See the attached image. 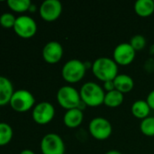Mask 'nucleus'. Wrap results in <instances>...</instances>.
Returning <instances> with one entry per match:
<instances>
[{"instance_id": "f257e3e1", "label": "nucleus", "mask_w": 154, "mask_h": 154, "mask_svg": "<svg viewBox=\"0 0 154 154\" xmlns=\"http://www.w3.org/2000/svg\"><path fill=\"white\" fill-rule=\"evenodd\" d=\"M92 72L95 78L103 82L113 80L118 75V65L113 59L100 57L92 64Z\"/></svg>"}, {"instance_id": "f03ea898", "label": "nucleus", "mask_w": 154, "mask_h": 154, "mask_svg": "<svg viewBox=\"0 0 154 154\" xmlns=\"http://www.w3.org/2000/svg\"><path fill=\"white\" fill-rule=\"evenodd\" d=\"M105 92L104 89L95 82H86L81 87V100L91 107L99 106L103 104Z\"/></svg>"}, {"instance_id": "7ed1b4c3", "label": "nucleus", "mask_w": 154, "mask_h": 154, "mask_svg": "<svg viewBox=\"0 0 154 154\" xmlns=\"http://www.w3.org/2000/svg\"><path fill=\"white\" fill-rule=\"evenodd\" d=\"M86 65L80 60L72 59L64 63L62 68L63 79L71 84L77 83L83 79L85 75Z\"/></svg>"}, {"instance_id": "20e7f679", "label": "nucleus", "mask_w": 154, "mask_h": 154, "mask_svg": "<svg viewBox=\"0 0 154 154\" xmlns=\"http://www.w3.org/2000/svg\"><path fill=\"white\" fill-rule=\"evenodd\" d=\"M56 99L58 104L65 110L77 108L82 101L80 92L71 86L61 87L57 91Z\"/></svg>"}, {"instance_id": "39448f33", "label": "nucleus", "mask_w": 154, "mask_h": 154, "mask_svg": "<svg viewBox=\"0 0 154 154\" xmlns=\"http://www.w3.org/2000/svg\"><path fill=\"white\" fill-rule=\"evenodd\" d=\"M35 98L34 95L25 89H19L14 92L11 99H10V106L13 110L24 113L29 111L34 106Z\"/></svg>"}, {"instance_id": "423d86ee", "label": "nucleus", "mask_w": 154, "mask_h": 154, "mask_svg": "<svg viewBox=\"0 0 154 154\" xmlns=\"http://www.w3.org/2000/svg\"><path fill=\"white\" fill-rule=\"evenodd\" d=\"M89 132L91 135L98 140H107L113 133V126L109 120L104 117H94L89 123Z\"/></svg>"}, {"instance_id": "0eeeda50", "label": "nucleus", "mask_w": 154, "mask_h": 154, "mask_svg": "<svg viewBox=\"0 0 154 154\" xmlns=\"http://www.w3.org/2000/svg\"><path fill=\"white\" fill-rule=\"evenodd\" d=\"M15 32L23 39H30L36 33L37 24L34 18L29 15H20L16 17L15 25Z\"/></svg>"}, {"instance_id": "6e6552de", "label": "nucleus", "mask_w": 154, "mask_h": 154, "mask_svg": "<svg viewBox=\"0 0 154 154\" xmlns=\"http://www.w3.org/2000/svg\"><path fill=\"white\" fill-rule=\"evenodd\" d=\"M40 149L43 154H64L65 146L60 135L51 133L43 137Z\"/></svg>"}, {"instance_id": "1a4fd4ad", "label": "nucleus", "mask_w": 154, "mask_h": 154, "mask_svg": "<svg viewBox=\"0 0 154 154\" xmlns=\"http://www.w3.org/2000/svg\"><path fill=\"white\" fill-rule=\"evenodd\" d=\"M54 115L55 110L54 106L46 101H43L35 105L32 112L34 121L41 125L49 124L54 119Z\"/></svg>"}, {"instance_id": "9d476101", "label": "nucleus", "mask_w": 154, "mask_h": 154, "mask_svg": "<svg viewBox=\"0 0 154 154\" xmlns=\"http://www.w3.org/2000/svg\"><path fill=\"white\" fill-rule=\"evenodd\" d=\"M135 55L136 51L129 42H122L114 48L113 58L117 65L127 66L133 61Z\"/></svg>"}, {"instance_id": "9b49d317", "label": "nucleus", "mask_w": 154, "mask_h": 154, "mask_svg": "<svg viewBox=\"0 0 154 154\" xmlns=\"http://www.w3.org/2000/svg\"><path fill=\"white\" fill-rule=\"evenodd\" d=\"M63 6L59 0H45L39 7V14L42 19L46 22H54L62 14Z\"/></svg>"}, {"instance_id": "f8f14e48", "label": "nucleus", "mask_w": 154, "mask_h": 154, "mask_svg": "<svg viewBox=\"0 0 154 154\" xmlns=\"http://www.w3.org/2000/svg\"><path fill=\"white\" fill-rule=\"evenodd\" d=\"M42 54L44 60L47 63L54 64L61 60L64 55V49L59 42L51 41L44 45Z\"/></svg>"}, {"instance_id": "ddd939ff", "label": "nucleus", "mask_w": 154, "mask_h": 154, "mask_svg": "<svg viewBox=\"0 0 154 154\" xmlns=\"http://www.w3.org/2000/svg\"><path fill=\"white\" fill-rule=\"evenodd\" d=\"M63 120L64 125L68 128H76L84 121V113L78 108L66 110Z\"/></svg>"}, {"instance_id": "4468645a", "label": "nucleus", "mask_w": 154, "mask_h": 154, "mask_svg": "<svg viewBox=\"0 0 154 154\" xmlns=\"http://www.w3.org/2000/svg\"><path fill=\"white\" fill-rule=\"evenodd\" d=\"M14 92V87L10 79L0 76V106L9 104Z\"/></svg>"}, {"instance_id": "2eb2a0df", "label": "nucleus", "mask_w": 154, "mask_h": 154, "mask_svg": "<svg viewBox=\"0 0 154 154\" xmlns=\"http://www.w3.org/2000/svg\"><path fill=\"white\" fill-rule=\"evenodd\" d=\"M113 82L115 89L123 94L132 91L134 87V81L133 78L126 74H118L113 79Z\"/></svg>"}, {"instance_id": "dca6fc26", "label": "nucleus", "mask_w": 154, "mask_h": 154, "mask_svg": "<svg viewBox=\"0 0 154 154\" xmlns=\"http://www.w3.org/2000/svg\"><path fill=\"white\" fill-rule=\"evenodd\" d=\"M151 108L147 103L146 100H136L131 107V112L133 114V116L138 119L143 120L145 118H147L150 115L151 112Z\"/></svg>"}, {"instance_id": "f3484780", "label": "nucleus", "mask_w": 154, "mask_h": 154, "mask_svg": "<svg viewBox=\"0 0 154 154\" xmlns=\"http://www.w3.org/2000/svg\"><path fill=\"white\" fill-rule=\"evenodd\" d=\"M134 11L141 17L151 16L154 13V0H138L134 4Z\"/></svg>"}, {"instance_id": "a211bd4d", "label": "nucleus", "mask_w": 154, "mask_h": 154, "mask_svg": "<svg viewBox=\"0 0 154 154\" xmlns=\"http://www.w3.org/2000/svg\"><path fill=\"white\" fill-rule=\"evenodd\" d=\"M123 100H124V94L114 89L113 91L105 93L103 105L111 108H115L120 106L123 104Z\"/></svg>"}, {"instance_id": "6ab92c4d", "label": "nucleus", "mask_w": 154, "mask_h": 154, "mask_svg": "<svg viewBox=\"0 0 154 154\" xmlns=\"http://www.w3.org/2000/svg\"><path fill=\"white\" fill-rule=\"evenodd\" d=\"M32 3L30 0H8L7 5L8 7L16 13H24L25 11H29Z\"/></svg>"}, {"instance_id": "aec40b11", "label": "nucleus", "mask_w": 154, "mask_h": 154, "mask_svg": "<svg viewBox=\"0 0 154 154\" xmlns=\"http://www.w3.org/2000/svg\"><path fill=\"white\" fill-rule=\"evenodd\" d=\"M13 138V129L6 123H0V146L8 144Z\"/></svg>"}, {"instance_id": "412c9836", "label": "nucleus", "mask_w": 154, "mask_h": 154, "mask_svg": "<svg viewBox=\"0 0 154 154\" xmlns=\"http://www.w3.org/2000/svg\"><path fill=\"white\" fill-rule=\"evenodd\" d=\"M141 132L146 136H154V116H148L140 124Z\"/></svg>"}, {"instance_id": "4be33fe9", "label": "nucleus", "mask_w": 154, "mask_h": 154, "mask_svg": "<svg viewBox=\"0 0 154 154\" xmlns=\"http://www.w3.org/2000/svg\"><path fill=\"white\" fill-rule=\"evenodd\" d=\"M129 43L132 45V47L134 49L135 51H142L143 49H144V47L146 45V39L142 34H136L131 38Z\"/></svg>"}, {"instance_id": "5701e85b", "label": "nucleus", "mask_w": 154, "mask_h": 154, "mask_svg": "<svg viewBox=\"0 0 154 154\" xmlns=\"http://www.w3.org/2000/svg\"><path fill=\"white\" fill-rule=\"evenodd\" d=\"M16 18L11 13H4L0 16V24L5 28H12L15 25Z\"/></svg>"}, {"instance_id": "b1692460", "label": "nucleus", "mask_w": 154, "mask_h": 154, "mask_svg": "<svg viewBox=\"0 0 154 154\" xmlns=\"http://www.w3.org/2000/svg\"><path fill=\"white\" fill-rule=\"evenodd\" d=\"M103 89H105L107 92H110V91L114 90L115 89V87H114L113 80H109V81L103 82Z\"/></svg>"}, {"instance_id": "393cba45", "label": "nucleus", "mask_w": 154, "mask_h": 154, "mask_svg": "<svg viewBox=\"0 0 154 154\" xmlns=\"http://www.w3.org/2000/svg\"><path fill=\"white\" fill-rule=\"evenodd\" d=\"M146 101H147V103H148L150 108L154 110V89L152 91H151V92L149 93Z\"/></svg>"}, {"instance_id": "a878e982", "label": "nucleus", "mask_w": 154, "mask_h": 154, "mask_svg": "<svg viewBox=\"0 0 154 154\" xmlns=\"http://www.w3.org/2000/svg\"><path fill=\"white\" fill-rule=\"evenodd\" d=\"M19 154H35L33 151H31V150H28V149H25V150H23Z\"/></svg>"}, {"instance_id": "bb28decb", "label": "nucleus", "mask_w": 154, "mask_h": 154, "mask_svg": "<svg viewBox=\"0 0 154 154\" xmlns=\"http://www.w3.org/2000/svg\"><path fill=\"white\" fill-rule=\"evenodd\" d=\"M105 154H123L121 152L117 151V150H111V151H108Z\"/></svg>"}, {"instance_id": "cd10ccee", "label": "nucleus", "mask_w": 154, "mask_h": 154, "mask_svg": "<svg viewBox=\"0 0 154 154\" xmlns=\"http://www.w3.org/2000/svg\"><path fill=\"white\" fill-rule=\"evenodd\" d=\"M35 10V5H31V6H30V8H29V11H34Z\"/></svg>"}]
</instances>
